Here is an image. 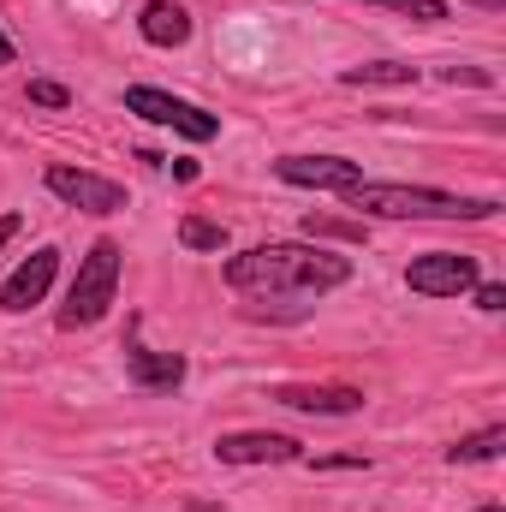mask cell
I'll list each match as a JSON object with an SVG mask.
<instances>
[{
  "label": "cell",
  "mask_w": 506,
  "mask_h": 512,
  "mask_svg": "<svg viewBox=\"0 0 506 512\" xmlns=\"http://www.w3.org/2000/svg\"><path fill=\"white\" fill-rule=\"evenodd\" d=\"M221 274H227V286L256 292V298H322L352 280V256L310 245V239H274V245L227 256Z\"/></svg>",
  "instance_id": "obj_1"
},
{
  "label": "cell",
  "mask_w": 506,
  "mask_h": 512,
  "mask_svg": "<svg viewBox=\"0 0 506 512\" xmlns=\"http://www.w3.org/2000/svg\"><path fill=\"white\" fill-rule=\"evenodd\" d=\"M340 197H346V209H358L370 221H495L501 215V197H459V191L393 185V179H358Z\"/></svg>",
  "instance_id": "obj_2"
},
{
  "label": "cell",
  "mask_w": 506,
  "mask_h": 512,
  "mask_svg": "<svg viewBox=\"0 0 506 512\" xmlns=\"http://www.w3.org/2000/svg\"><path fill=\"white\" fill-rule=\"evenodd\" d=\"M120 268H126V256L114 239H96L90 251L78 256V274H72V286H66V304H60V328L72 334V328H96L108 310H114V298H120Z\"/></svg>",
  "instance_id": "obj_3"
},
{
  "label": "cell",
  "mask_w": 506,
  "mask_h": 512,
  "mask_svg": "<svg viewBox=\"0 0 506 512\" xmlns=\"http://www.w3.org/2000/svg\"><path fill=\"white\" fill-rule=\"evenodd\" d=\"M126 114L149 120V126L179 131V137H191V143L221 137V114H209V108H197V102H185V96H173V90H155V84H131L126 90Z\"/></svg>",
  "instance_id": "obj_4"
},
{
  "label": "cell",
  "mask_w": 506,
  "mask_h": 512,
  "mask_svg": "<svg viewBox=\"0 0 506 512\" xmlns=\"http://www.w3.org/2000/svg\"><path fill=\"white\" fill-rule=\"evenodd\" d=\"M42 185L66 203V209H84V215H120L126 209V185L108 179V173H90V167H72V161H54L42 173Z\"/></svg>",
  "instance_id": "obj_5"
},
{
  "label": "cell",
  "mask_w": 506,
  "mask_h": 512,
  "mask_svg": "<svg viewBox=\"0 0 506 512\" xmlns=\"http://www.w3.org/2000/svg\"><path fill=\"white\" fill-rule=\"evenodd\" d=\"M477 280H483L477 256H459V251H423V256H411V268H405V286L417 298H465Z\"/></svg>",
  "instance_id": "obj_6"
},
{
  "label": "cell",
  "mask_w": 506,
  "mask_h": 512,
  "mask_svg": "<svg viewBox=\"0 0 506 512\" xmlns=\"http://www.w3.org/2000/svg\"><path fill=\"white\" fill-rule=\"evenodd\" d=\"M274 179L298 185V191H352L364 179V161H346V155H280Z\"/></svg>",
  "instance_id": "obj_7"
},
{
  "label": "cell",
  "mask_w": 506,
  "mask_h": 512,
  "mask_svg": "<svg viewBox=\"0 0 506 512\" xmlns=\"http://www.w3.org/2000/svg\"><path fill=\"white\" fill-rule=\"evenodd\" d=\"M215 459L221 465H298L304 441L280 435V429H233V435L215 441Z\"/></svg>",
  "instance_id": "obj_8"
},
{
  "label": "cell",
  "mask_w": 506,
  "mask_h": 512,
  "mask_svg": "<svg viewBox=\"0 0 506 512\" xmlns=\"http://www.w3.org/2000/svg\"><path fill=\"white\" fill-rule=\"evenodd\" d=\"M126 376H131V387H143V393H173V387L185 382V358H179V352L143 346V316L126 322Z\"/></svg>",
  "instance_id": "obj_9"
},
{
  "label": "cell",
  "mask_w": 506,
  "mask_h": 512,
  "mask_svg": "<svg viewBox=\"0 0 506 512\" xmlns=\"http://www.w3.org/2000/svg\"><path fill=\"white\" fill-rule=\"evenodd\" d=\"M268 399L286 405V411H310V417H352V411H364V387L352 382H280L268 387Z\"/></svg>",
  "instance_id": "obj_10"
},
{
  "label": "cell",
  "mask_w": 506,
  "mask_h": 512,
  "mask_svg": "<svg viewBox=\"0 0 506 512\" xmlns=\"http://www.w3.org/2000/svg\"><path fill=\"white\" fill-rule=\"evenodd\" d=\"M54 274H60V251H54V245H36V251L6 274V286H0V310H6V316H24L30 304L48 298Z\"/></svg>",
  "instance_id": "obj_11"
},
{
  "label": "cell",
  "mask_w": 506,
  "mask_h": 512,
  "mask_svg": "<svg viewBox=\"0 0 506 512\" xmlns=\"http://www.w3.org/2000/svg\"><path fill=\"white\" fill-rule=\"evenodd\" d=\"M137 36H143L149 48H185V42H191V12H185L179 0H143Z\"/></svg>",
  "instance_id": "obj_12"
},
{
  "label": "cell",
  "mask_w": 506,
  "mask_h": 512,
  "mask_svg": "<svg viewBox=\"0 0 506 512\" xmlns=\"http://www.w3.org/2000/svg\"><path fill=\"white\" fill-rule=\"evenodd\" d=\"M423 72L411 66V60H364V66H346L340 72V84L346 90H405V84H417Z\"/></svg>",
  "instance_id": "obj_13"
},
{
  "label": "cell",
  "mask_w": 506,
  "mask_h": 512,
  "mask_svg": "<svg viewBox=\"0 0 506 512\" xmlns=\"http://www.w3.org/2000/svg\"><path fill=\"white\" fill-rule=\"evenodd\" d=\"M501 453H506V423H489V429L453 441V447H447V465H495Z\"/></svg>",
  "instance_id": "obj_14"
},
{
  "label": "cell",
  "mask_w": 506,
  "mask_h": 512,
  "mask_svg": "<svg viewBox=\"0 0 506 512\" xmlns=\"http://www.w3.org/2000/svg\"><path fill=\"white\" fill-rule=\"evenodd\" d=\"M304 239L322 245V239H340V245H364V221H340V215H304Z\"/></svg>",
  "instance_id": "obj_15"
},
{
  "label": "cell",
  "mask_w": 506,
  "mask_h": 512,
  "mask_svg": "<svg viewBox=\"0 0 506 512\" xmlns=\"http://www.w3.org/2000/svg\"><path fill=\"white\" fill-rule=\"evenodd\" d=\"M179 245L185 251H227V227L209 221V215H185L179 221Z\"/></svg>",
  "instance_id": "obj_16"
},
{
  "label": "cell",
  "mask_w": 506,
  "mask_h": 512,
  "mask_svg": "<svg viewBox=\"0 0 506 512\" xmlns=\"http://www.w3.org/2000/svg\"><path fill=\"white\" fill-rule=\"evenodd\" d=\"M364 6H387V12H399V18H411V24H441V18H453L447 0H364Z\"/></svg>",
  "instance_id": "obj_17"
},
{
  "label": "cell",
  "mask_w": 506,
  "mask_h": 512,
  "mask_svg": "<svg viewBox=\"0 0 506 512\" xmlns=\"http://www.w3.org/2000/svg\"><path fill=\"white\" fill-rule=\"evenodd\" d=\"M36 108H72V90L66 84H54V78H30V90H24Z\"/></svg>",
  "instance_id": "obj_18"
},
{
  "label": "cell",
  "mask_w": 506,
  "mask_h": 512,
  "mask_svg": "<svg viewBox=\"0 0 506 512\" xmlns=\"http://www.w3.org/2000/svg\"><path fill=\"white\" fill-rule=\"evenodd\" d=\"M441 84H471V90H489L495 72L489 66H441Z\"/></svg>",
  "instance_id": "obj_19"
},
{
  "label": "cell",
  "mask_w": 506,
  "mask_h": 512,
  "mask_svg": "<svg viewBox=\"0 0 506 512\" xmlns=\"http://www.w3.org/2000/svg\"><path fill=\"white\" fill-rule=\"evenodd\" d=\"M471 298H477V310H489V316H501V310H506V286H501V280H477V286H471Z\"/></svg>",
  "instance_id": "obj_20"
},
{
  "label": "cell",
  "mask_w": 506,
  "mask_h": 512,
  "mask_svg": "<svg viewBox=\"0 0 506 512\" xmlns=\"http://www.w3.org/2000/svg\"><path fill=\"white\" fill-rule=\"evenodd\" d=\"M316 471H370L364 453H334V459H316Z\"/></svg>",
  "instance_id": "obj_21"
},
{
  "label": "cell",
  "mask_w": 506,
  "mask_h": 512,
  "mask_svg": "<svg viewBox=\"0 0 506 512\" xmlns=\"http://www.w3.org/2000/svg\"><path fill=\"white\" fill-rule=\"evenodd\" d=\"M18 233H24V215H18V209H6V215H0V251H6Z\"/></svg>",
  "instance_id": "obj_22"
},
{
  "label": "cell",
  "mask_w": 506,
  "mask_h": 512,
  "mask_svg": "<svg viewBox=\"0 0 506 512\" xmlns=\"http://www.w3.org/2000/svg\"><path fill=\"white\" fill-rule=\"evenodd\" d=\"M12 60H18V48H12V36L0 30V66H12Z\"/></svg>",
  "instance_id": "obj_23"
},
{
  "label": "cell",
  "mask_w": 506,
  "mask_h": 512,
  "mask_svg": "<svg viewBox=\"0 0 506 512\" xmlns=\"http://www.w3.org/2000/svg\"><path fill=\"white\" fill-rule=\"evenodd\" d=\"M471 6H483V12H506V0H471Z\"/></svg>",
  "instance_id": "obj_24"
},
{
  "label": "cell",
  "mask_w": 506,
  "mask_h": 512,
  "mask_svg": "<svg viewBox=\"0 0 506 512\" xmlns=\"http://www.w3.org/2000/svg\"><path fill=\"white\" fill-rule=\"evenodd\" d=\"M477 512H506V507H495V501H489V507H477Z\"/></svg>",
  "instance_id": "obj_25"
}]
</instances>
